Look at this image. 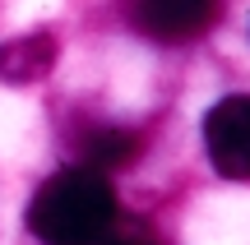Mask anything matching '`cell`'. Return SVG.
<instances>
[{
  "mask_svg": "<svg viewBox=\"0 0 250 245\" xmlns=\"http://www.w3.org/2000/svg\"><path fill=\"white\" fill-rule=\"evenodd\" d=\"M111 222H116V194L98 167L56 171L28 208V227L42 245H93Z\"/></svg>",
  "mask_w": 250,
  "mask_h": 245,
  "instance_id": "1",
  "label": "cell"
},
{
  "mask_svg": "<svg viewBox=\"0 0 250 245\" xmlns=\"http://www.w3.org/2000/svg\"><path fill=\"white\" fill-rule=\"evenodd\" d=\"M204 148L218 176L227 181H250V97L232 93V97L213 102L204 116Z\"/></svg>",
  "mask_w": 250,
  "mask_h": 245,
  "instance_id": "2",
  "label": "cell"
},
{
  "mask_svg": "<svg viewBox=\"0 0 250 245\" xmlns=\"http://www.w3.org/2000/svg\"><path fill=\"white\" fill-rule=\"evenodd\" d=\"M134 23L158 42H190L213 23V0H134Z\"/></svg>",
  "mask_w": 250,
  "mask_h": 245,
  "instance_id": "3",
  "label": "cell"
},
{
  "mask_svg": "<svg viewBox=\"0 0 250 245\" xmlns=\"http://www.w3.org/2000/svg\"><path fill=\"white\" fill-rule=\"evenodd\" d=\"M74 153H79L83 167H125L134 153H139V134L134 130H121V125H98V120H88V125H79L70 134Z\"/></svg>",
  "mask_w": 250,
  "mask_h": 245,
  "instance_id": "4",
  "label": "cell"
},
{
  "mask_svg": "<svg viewBox=\"0 0 250 245\" xmlns=\"http://www.w3.org/2000/svg\"><path fill=\"white\" fill-rule=\"evenodd\" d=\"M56 65V37L51 33H28L0 46V79L5 83H33L51 74Z\"/></svg>",
  "mask_w": 250,
  "mask_h": 245,
  "instance_id": "5",
  "label": "cell"
},
{
  "mask_svg": "<svg viewBox=\"0 0 250 245\" xmlns=\"http://www.w3.org/2000/svg\"><path fill=\"white\" fill-rule=\"evenodd\" d=\"M93 245H153V241H148V231H144V227H116V222H111Z\"/></svg>",
  "mask_w": 250,
  "mask_h": 245,
  "instance_id": "6",
  "label": "cell"
}]
</instances>
